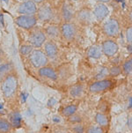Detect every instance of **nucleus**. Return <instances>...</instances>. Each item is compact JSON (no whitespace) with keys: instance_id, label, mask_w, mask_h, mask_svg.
<instances>
[{"instance_id":"3","label":"nucleus","mask_w":132,"mask_h":133,"mask_svg":"<svg viewBox=\"0 0 132 133\" xmlns=\"http://www.w3.org/2000/svg\"><path fill=\"white\" fill-rule=\"evenodd\" d=\"M103 31L105 35L109 37L117 36L120 31V24L118 20L115 19H110L107 20L103 26Z\"/></svg>"},{"instance_id":"1","label":"nucleus","mask_w":132,"mask_h":133,"mask_svg":"<svg viewBox=\"0 0 132 133\" xmlns=\"http://www.w3.org/2000/svg\"><path fill=\"white\" fill-rule=\"evenodd\" d=\"M18 88V79L13 74L6 76L2 84V92L6 98H11L16 93Z\"/></svg>"},{"instance_id":"24","label":"nucleus","mask_w":132,"mask_h":133,"mask_svg":"<svg viewBox=\"0 0 132 133\" xmlns=\"http://www.w3.org/2000/svg\"><path fill=\"white\" fill-rule=\"evenodd\" d=\"M32 50H33L32 45H24V46H21L20 49H19V52L23 56H27V55H30Z\"/></svg>"},{"instance_id":"14","label":"nucleus","mask_w":132,"mask_h":133,"mask_svg":"<svg viewBox=\"0 0 132 133\" xmlns=\"http://www.w3.org/2000/svg\"><path fill=\"white\" fill-rule=\"evenodd\" d=\"M45 54L48 57H50V58H54L57 57V52H58V49H57V47L54 42H47L45 44Z\"/></svg>"},{"instance_id":"16","label":"nucleus","mask_w":132,"mask_h":133,"mask_svg":"<svg viewBox=\"0 0 132 133\" xmlns=\"http://www.w3.org/2000/svg\"><path fill=\"white\" fill-rule=\"evenodd\" d=\"M62 19L65 20L66 22H69L70 20L73 18V12L72 10L70 8V6L68 4H64L62 8Z\"/></svg>"},{"instance_id":"7","label":"nucleus","mask_w":132,"mask_h":133,"mask_svg":"<svg viewBox=\"0 0 132 133\" xmlns=\"http://www.w3.org/2000/svg\"><path fill=\"white\" fill-rule=\"evenodd\" d=\"M46 41V35L45 33L42 32L41 30H36L34 32L31 33L29 35V42L33 47L35 48H39L41 47L42 44L45 42Z\"/></svg>"},{"instance_id":"11","label":"nucleus","mask_w":132,"mask_h":133,"mask_svg":"<svg viewBox=\"0 0 132 133\" xmlns=\"http://www.w3.org/2000/svg\"><path fill=\"white\" fill-rule=\"evenodd\" d=\"M109 13V10L107 5L102 3L98 4L93 9V15L98 20H103L106 19Z\"/></svg>"},{"instance_id":"35","label":"nucleus","mask_w":132,"mask_h":133,"mask_svg":"<svg viewBox=\"0 0 132 133\" xmlns=\"http://www.w3.org/2000/svg\"><path fill=\"white\" fill-rule=\"evenodd\" d=\"M131 102H132V98L131 97H129V109L131 108Z\"/></svg>"},{"instance_id":"10","label":"nucleus","mask_w":132,"mask_h":133,"mask_svg":"<svg viewBox=\"0 0 132 133\" xmlns=\"http://www.w3.org/2000/svg\"><path fill=\"white\" fill-rule=\"evenodd\" d=\"M37 16L41 21H48L53 19L54 12L52 8L48 5H43L37 11Z\"/></svg>"},{"instance_id":"9","label":"nucleus","mask_w":132,"mask_h":133,"mask_svg":"<svg viewBox=\"0 0 132 133\" xmlns=\"http://www.w3.org/2000/svg\"><path fill=\"white\" fill-rule=\"evenodd\" d=\"M118 49H119L118 44L116 43L115 42L111 41V40L105 41L101 45L102 53H103L104 55H106L107 57H109L115 56V54L117 53Z\"/></svg>"},{"instance_id":"34","label":"nucleus","mask_w":132,"mask_h":133,"mask_svg":"<svg viewBox=\"0 0 132 133\" xmlns=\"http://www.w3.org/2000/svg\"><path fill=\"white\" fill-rule=\"evenodd\" d=\"M128 126L129 127V129L131 130V118L129 119V121H128Z\"/></svg>"},{"instance_id":"28","label":"nucleus","mask_w":132,"mask_h":133,"mask_svg":"<svg viewBox=\"0 0 132 133\" xmlns=\"http://www.w3.org/2000/svg\"><path fill=\"white\" fill-rule=\"evenodd\" d=\"M126 38H127V42H128L129 44H131V42H132V28L131 26H129V28L127 29Z\"/></svg>"},{"instance_id":"37","label":"nucleus","mask_w":132,"mask_h":133,"mask_svg":"<svg viewBox=\"0 0 132 133\" xmlns=\"http://www.w3.org/2000/svg\"><path fill=\"white\" fill-rule=\"evenodd\" d=\"M1 61H2V60H1V58H0V64H1Z\"/></svg>"},{"instance_id":"25","label":"nucleus","mask_w":132,"mask_h":133,"mask_svg":"<svg viewBox=\"0 0 132 133\" xmlns=\"http://www.w3.org/2000/svg\"><path fill=\"white\" fill-rule=\"evenodd\" d=\"M121 72H122V70H121L119 66H113V67H111L110 70L108 71V73L113 77L120 75Z\"/></svg>"},{"instance_id":"26","label":"nucleus","mask_w":132,"mask_h":133,"mask_svg":"<svg viewBox=\"0 0 132 133\" xmlns=\"http://www.w3.org/2000/svg\"><path fill=\"white\" fill-rule=\"evenodd\" d=\"M10 70H11V64H6L0 65V76L4 75V74L6 72H8Z\"/></svg>"},{"instance_id":"22","label":"nucleus","mask_w":132,"mask_h":133,"mask_svg":"<svg viewBox=\"0 0 132 133\" xmlns=\"http://www.w3.org/2000/svg\"><path fill=\"white\" fill-rule=\"evenodd\" d=\"M11 130V123L7 120L0 118V131L8 132Z\"/></svg>"},{"instance_id":"33","label":"nucleus","mask_w":132,"mask_h":133,"mask_svg":"<svg viewBox=\"0 0 132 133\" xmlns=\"http://www.w3.org/2000/svg\"><path fill=\"white\" fill-rule=\"evenodd\" d=\"M33 1L34 2L35 4H41L44 1V0H33Z\"/></svg>"},{"instance_id":"5","label":"nucleus","mask_w":132,"mask_h":133,"mask_svg":"<svg viewBox=\"0 0 132 133\" xmlns=\"http://www.w3.org/2000/svg\"><path fill=\"white\" fill-rule=\"evenodd\" d=\"M60 33L64 36V39L68 41H72L77 35V28L74 24L70 22H65L62 25L60 28Z\"/></svg>"},{"instance_id":"29","label":"nucleus","mask_w":132,"mask_h":133,"mask_svg":"<svg viewBox=\"0 0 132 133\" xmlns=\"http://www.w3.org/2000/svg\"><path fill=\"white\" fill-rule=\"evenodd\" d=\"M69 117H70V118H69L70 122H71V123H73L81 122V118H80V116H74V115H72V116H71Z\"/></svg>"},{"instance_id":"15","label":"nucleus","mask_w":132,"mask_h":133,"mask_svg":"<svg viewBox=\"0 0 132 133\" xmlns=\"http://www.w3.org/2000/svg\"><path fill=\"white\" fill-rule=\"evenodd\" d=\"M87 55H88V57L91 58L98 59V58L101 57V56H102L101 48L99 46H92L89 48L88 51H87Z\"/></svg>"},{"instance_id":"18","label":"nucleus","mask_w":132,"mask_h":133,"mask_svg":"<svg viewBox=\"0 0 132 133\" xmlns=\"http://www.w3.org/2000/svg\"><path fill=\"white\" fill-rule=\"evenodd\" d=\"M95 120L98 124H100V126H102V127L107 126V124H108V118H107L106 115L102 113H98L96 115Z\"/></svg>"},{"instance_id":"27","label":"nucleus","mask_w":132,"mask_h":133,"mask_svg":"<svg viewBox=\"0 0 132 133\" xmlns=\"http://www.w3.org/2000/svg\"><path fill=\"white\" fill-rule=\"evenodd\" d=\"M87 132L88 133H101V132H103V130H102L101 127L92 126V127H90L87 130Z\"/></svg>"},{"instance_id":"21","label":"nucleus","mask_w":132,"mask_h":133,"mask_svg":"<svg viewBox=\"0 0 132 133\" xmlns=\"http://www.w3.org/2000/svg\"><path fill=\"white\" fill-rule=\"evenodd\" d=\"M77 111V106L75 105H70L67 106L66 108H64L62 110V114L65 116H71L72 115H74Z\"/></svg>"},{"instance_id":"19","label":"nucleus","mask_w":132,"mask_h":133,"mask_svg":"<svg viewBox=\"0 0 132 133\" xmlns=\"http://www.w3.org/2000/svg\"><path fill=\"white\" fill-rule=\"evenodd\" d=\"M21 124V116L19 113H13L11 116V125L14 128H19Z\"/></svg>"},{"instance_id":"31","label":"nucleus","mask_w":132,"mask_h":133,"mask_svg":"<svg viewBox=\"0 0 132 133\" xmlns=\"http://www.w3.org/2000/svg\"><path fill=\"white\" fill-rule=\"evenodd\" d=\"M107 72H108V71H107L105 68H103V69L101 70V71H100V72L99 74H98L97 78H100V79H101L102 78H104V77L107 75Z\"/></svg>"},{"instance_id":"6","label":"nucleus","mask_w":132,"mask_h":133,"mask_svg":"<svg viewBox=\"0 0 132 133\" xmlns=\"http://www.w3.org/2000/svg\"><path fill=\"white\" fill-rule=\"evenodd\" d=\"M113 85V82L109 79H100L96 82H93L90 85L89 89L92 93H100V92L106 91L107 89H110Z\"/></svg>"},{"instance_id":"36","label":"nucleus","mask_w":132,"mask_h":133,"mask_svg":"<svg viewBox=\"0 0 132 133\" xmlns=\"http://www.w3.org/2000/svg\"><path fill=\"white\" fill-rule=\"evenodd\" d=\"M128 50H129V53L131 54V52H132L131 51V44H129V46L128 47Z\"/></svg>"},{"instance_id":"20","label":"nucleus","mask_w":132,"mask_h":133,"mask_svg":"<svg viewBox=\"0 0 132 133\" xmlns=\"http://www.w3.org/2000/svg\"><path fill=\"white\" fill-rule=\"evenodd\" d=\"M70 94L72 97H80L83 94V87L81 85H74L71 87Z\"/></svg>"},{"instance_id":"4","label":"nucleus","mask_w":132,"mask_h":133,"mask_svg":"<svg viewBox=\"0 0 132 133\" xmlns=\"http://www.w3.org/2000/svg\"><path fill=\"white\" fill-rule=\"evenodd\" d=\"M16 24L25 29H31L36 25L37 19L33 15H21L16 19Z\"/></svg>"},{"instance_id":"17","label":"nucleus","mask_w":132,"mask_h":133,"mask_svg":"<svg viewBox=\"0 0 132 133\" xmlns=\"http://www.w3.org/2000/svg\"><path fill=\"white\" fill-rule=\"evenodd\" d=\"M45 33L50 38H57L59 36V35L61 34L60 33V29L58 28V26H55V25L48 26V28L45 29Z\"/></svg>"},{"instance_id":"12","label":"nucleus","mask_w":132,"mask_h":133,"mask_svg":"<svg viewBox=\"0 0 132 133\" xmlns=\"http://www.w3.org/2000/svg\"><path fill=\"white\" fill-rule=\"evenodd\" d=\"M77 19L83 25H88L92 20V12L88 8H83L77 13Z\"/></svg>"},{"instance_id":"2","label":"nucleus","mask_w":132,"mask_h":133,"mask_svg":"<svg viewBox=\"0 0 132 133\" xmlns=\"http://www.w3.org/2000/svg\"><path fill=\"white\" fill-rule=\"evenodd\" d=\"M30 62L35 68H41L42 66H45L48 63V57L46 54L42 52L41 50H32L30 53Z\"/></svg>"},{"instance_id":"13","label":"nucleus","mask_w":132,"mask_h":133,"mask_svg":"<svg viewBox=\"0 0 132 133\" xmlns=\"http://www.w3.org/2000/svg\"><path fill=\"white\" fill-rule=\"evenodd\" d=\"M39 75L54 80L57 79L58 77L57 73L55 72V70L51 68V67H47V66H42L39 69Z\"/></svg>"},{"instance_id":"32","label":"nucleus","mask_w":132,"mask_h":133,"mask_svg":"<svg viewBox=\"0 0 132 133\" xmlns=\"http://www.w3.org/2000/svg\"><path fill=\"white\" fill-rule=\"evenodd\" d=\"M97 1H99L100 3H108L111 0H97Z\"/></svg>"},{"instance_id":"8","label":"nucleus","mask_w":132,"mask_h":133,"mask_svg":"<svg viewBox=\"0 0 132 133\" xmlns=\"http://www.w3.org/2000/svg\"><path fill=\"white\" fill-rule=\"evenodd\" d=\"M18 12L22 15H33L37 12L36 4L33 1L26 0L19 6Z\"/></svg>"},{"instance_id":"23","label":"nucleus","mask_w":132,"mask_h":133,"mask_svg":"<svg viewBox=\"0 0 132 133\" xmlns=\"http://www.w3.org/2000/svg\"><path fill=\"white\" fill-rule=\"evenodd\" d=\"M122 71H123V72L126 74V75H129V74H131V71H132V61H131V59L126 61V62L124 63L123 65H122Z\"/></svg>"},{"instance_id":"30","label":"nucleus","mask_w":132,"mask_h":133,"mask_svg":"<svg viewBox=\"0 0 132 133\" xmlns=\"http://www.w3.org/2000/svg\"><path fill=\"white\" fill-rule=\"evenodd\" d=\"M73 131L74 132H80V133H82V132H84L85 131V130H84V127H83L82 125H77V126H75L74 128H73Z\"/></svg>"},{"instance_id":"38","label":"nucleus","mask_w":132,"mask_h":133,"mask_svg":"<svg viewBox=\"0 0 132 133\" xmlns=\"http://www.w3.org/2000/svg\"><path fill=\"white\" fill-rule=\"evenodd\" d=\"M4 1H7V0H4Z\"/></svg>"}]
</instances>
